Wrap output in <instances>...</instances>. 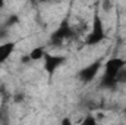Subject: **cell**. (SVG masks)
<instances>
[{"label":"cell","instance_id":"obj_11","mask_svg":"<svg viewBox=\"0 0 126 125\" xmlns=\"http://www.w3.org/2000/svg\"><path fill=\"white\" fill-rule=\"evenodd\" d=\"M3 6H4V0H0V9H1Z\"/></svg>","mask_w":126,"mask_h":125},{"label":"cell","instance_id":"obj_4","mask_svg":"<svg viewBox=\"0 0 126 125\" xmlns=\"http://www.w3.org/2000/svg\"><path fill=\"white\" fill-rule=\"evenodd\" d=\"M72 35H73V31H72V28H70L69 22H67V21H63L62 24H60V27H59L56 31L51 34L50 41H51L54 46H59V44H62L64 40L70 38Z\"/></svg>","mask_w":126,"mask_h":125},{"label":"cell","instance_id":"obj_3","mask_svg":"<svg viewBox=\"0 0 126 125\" xmlns=\"http://www.w3.org/2000/svg\"><path fill=\"white\" fill-rule=\"evenodd\" d=\"M101 66H103L101 61H95V62H93L91 65L82 68V69L78 72V78H79L82 83H85V84L94 81L95 77H97V74H98V71L101 69Z\"/></svg>","mask_w":126,"mask_h":125},{"label":"cell","instance_id":"obj_6","mask_svg":"<svg viewBox=\"0 0 126 125\" xmlns=\"http://www.w3.org/2000/svg\"><path fill=\"white\" fill-rule=\"evenodd\" d=\"M16 49V43L13 41H6L3 44H0V63H4L15 52Z\"/></svg>","mask_w":126,"mask_h":125},{"label":"cell","instance_id":"obj_5","mask_svg":"<svg viewBox=\"0 0 126 125\" xmlns=\"http://www.w3.org/2000/svg\"><path fill=\"white\" fill-rule=\"evenodd\" d=\"M44 68L48 72V75H53L63 63L66 62V56H56V55H50V53H44Z\"/></svg>","mask_w":126,"mask_h":125},{"label":"cell","instance_id":"obj_1","mask_svg":"<svg viewBox=\"0 0 126 125\" xmlns=\"http://www.w3.org/2000/svg\"><path fill=\"white\" fill-rule=\"evenodd\" d=\"M126 66V59L122 58H111L104 63V74L103 78L100 81V87L101 88H114L119 83H117V75L119 72Z\"/></svg>","mask_w":126,"mask_h":125},{"label":"cell","instance_id":"obj_8","mask_svg":"<svg viewBox=\"0 0 126 125\" xmlns=\"http://www.w3.org/2000/svg\"><path fill=\"white\" fill-rule=\"evenodd\" d=\"M111 6H113L111 0H103V10L104 12H110L111 10Z\"/></svg>","mask_w":126,"mask_h":125},{"label":"cell","instance_id":"obj_7","mask_svg":"<svg viewBox=\"0 0 126 125\" xmlns=\"http://www.w3.org/2000/svg\"><path fill=\"white\" fill-rule=\"evenodd\" d=\"M44 53H46L44 47H35V49H32L31 52H30L28 56H30L31 61H40V59L44 58Z\"/></svg>","mask_w":126,"mask_h":125},{"label":"cell","instance_id":"obj_12","mask_svg":"<svg viewBox=\"0 0 126 125\" xmlns=\"http://www.w3.org/2000/svg\"><path fill=\"white\" fill-rule=\"evenodd\" d=\"M37 1H40V3H46V1H50V0H37Z\"/></svg>","mask_w":126,"mask_h":125},{"label":"cell","instance_id":"obj_10","mask_svg":"<svg viewBox=\"0 0 126 125\" xmlns=\"http://www.w3.org/2000/svg\"><path fill=\"white\" fill-rule=\"evenodd\" d=\"M9 19H10V21H7V22H6V25H7V27H9V25H12V24H15V22H18V16H10Z\"/></svg>","mask_w":126,"mask_h":125},{"label":"cell","instance_id":"obj_2","mask_svg":"<svg viewBox=\"0 0 126 125\" xmlns=\"http://www.w3.org/2000/svg\"><path fill=\"white\" fill-rule=\"evenodd\" d=\"M106 38V31H104V25H103V19L100 18V15L95 12L94 13V19H93V27L91 31L87 35L85 43L88 46H95L98 43H101Z\"/></svg>","mask_w":126,"mask_h":125},{"label":"cell","instance_id":"obj_9","mask_svg":"<svg viewBox=\"0 0 126 125\" xmlns=\"http://www.w3.org/2000/svg\"><path fill=\"white\" fill-rule=\"evenodd\" d=\"M82 124H91V125H95V124H97V121H95V118H93V116H87V118L82 121Z\"/></svg>","mask_w":126,"mask_h":125}]
</instances>
